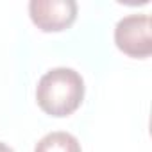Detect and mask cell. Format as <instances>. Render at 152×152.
Instances as JSON below:
<instances>
[{"mask_svg":"<svg viewBox=\"0 0 152 152\" xmlns=\"http://www.w3.org/2000/svg\"><path fill=\"white\" fill-rule=\"evenodd\" d=\"M0 152H15L9 145H6V143H2V141H0Z\"/></svg>","mask_w":152,"mask_h":152,"instance_id":"5b68a950","label":"cell"},{"mask_svg":"<svg viewBox=\"0 0 152 152\" xmlns=\"http://www.w3.org/2000/svg\"><path fill=\"white\" fill-rule=\"evenodd\" d=\"M152 22L148 15H129L118 20L115 27V43L120 52L134 59H145L152 54L150 38Z\"/></svg>","mask_w":152,"mask_h":152,"instance_id":"7a4b0ae2","label":"cell"},{"mask_svg":"<svg viewBox=\"0 0 152 152\" xmlns=\"http://www.w3.org/2000/svg\"><path fill=\"white\" fill-rule=\"evenodd\" d=\"M84 99V81L73 68L59 66L48 70L38 81L36 100L43 113L63 118L77 111Z\"/></svg>","mask_w":152,"mask_h":152,"instance_id":"6da1fadb","label":"cell"},{"mask_svg":"<svg viewBox=\"0 0 152 152\" xmlns=\"http://www.w3.org/2000/svg\"><path fill=\"white\" fill-rule=\"evenodd\" d=\"M29 16L43 32L68 29L77 18V2L73 0H31Z\"/></svg>","mask_w":152,"mask_h":152,"instance_id":"3957f363","label":"cell"},{"mask_svg":"<svg viewBox=\"0 0 152 152\" xmlns=\"http://www.w3.org/2000/svg\"><path fill=\"white\" fill-rule=\"evenodd\" d=\"M34 152H83L81 143L70 132L56 131L45 134L34 147Z\"/></svg>","mask_w":152,"mask_h":152,"instance_id":"277c9868","label":"cell"}]
</instances>
